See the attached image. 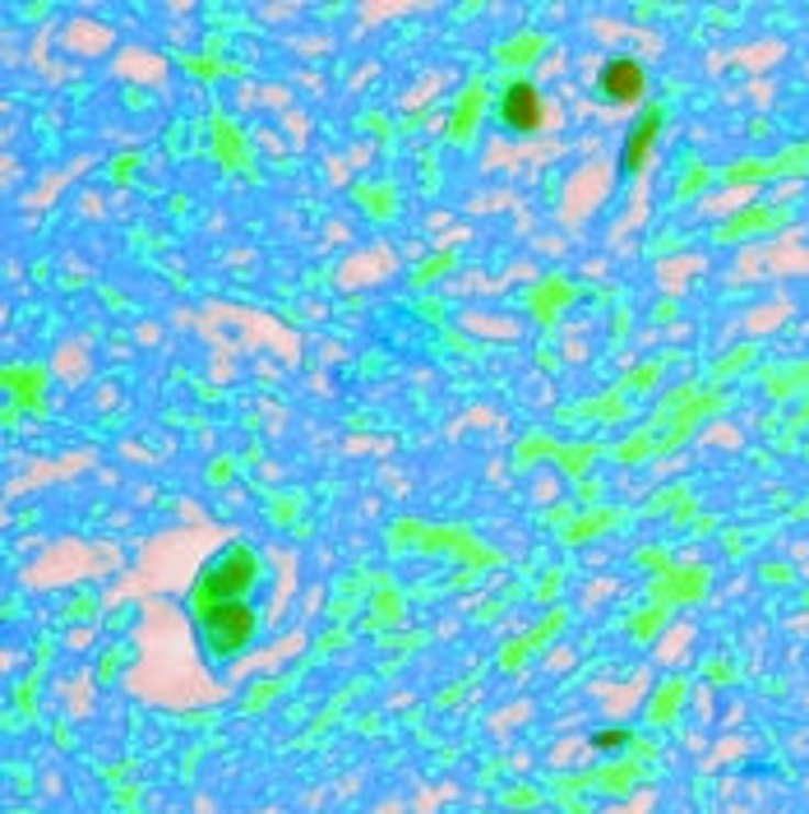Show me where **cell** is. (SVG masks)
I'll return each instance as SVG.
<instances>
[{
  "instance_id": "cell-1",
  "label": "cell",
  "mask_w": 809,
  "mask_h": 814,
  "mask_svg": "<svg viewBox=\"0 0 809 814\" xmlns=\"http://www.w3.org/2000/svg\"><path fill=\"white\" fill-rule=\"evenodd\" d=\"M251 583H255V556L236 547L204 570V579H199V602H204V610L222 606V602H241V593Z\"/></svg>"
},
{
  "instance_id": "cell-6",
  "label": "cell",
  "mask_w": 809,
  "mask_h": 814,
  "mask_svg": "<svg viewBox=\"0 0 809 814\" xmlns=\"http://www.w3.org/2000/svg\"><path fill=\"white\" fill-rule=\"evenodd\" d=\"M620 745H624V732H601V736H597V750H606V755L620 750Z\"/></svg>"
},
{
  "instance_id": "cell-2",
  "label": "cell",
  "mask_w": 809,
  "mask_h": 814,
  "mask_svg": "<svg viewBox=\"0 0 809 814\" xmlns=\"http://www.w3.org/2000/svg\"><path fill=\"white\" fill-rule=\"evenodd\" d=\"M255 635V610L245 602H222L204 610V639L218 658H232L236 648H245Z\"/></svg>"
},
{
  "instance_id": "cell-4",
  "label": "cell",
  "mask_w": 809,
  "mask_h": 814,
  "mask_svg": "<svg viewBox=\"0 0 809 814\" xmlns=\"http://www.w3.org/2000/svg\"><path fill=\"white\" fill-rule=\"evenodd\" d=\"M500 117L509 130H536L542 125V98H536V88L532 84H509L505 88V98H500Z\"/></svg>"
},
{
  "instance_id": "cell-3",
  "label": "cell",
  "mask_w": 809,
  "mask_h": 814,
  "mask_svg": "<svg viewBox=\"0 0 809 814\" xmlns=\"http://www.w3.org/2000/svg\"><path fill=\"white\" fill-rule=\"evenodd\" d=\"M601 98L606 102H616V107H629V102H639L647 94V75H643V65L634 56H611L601 65Z\"/></svg>"
},
{
  "instance_id": "cell-5",
  "label": "cell",
  "mask_w": 809,
  "mask_h": 814,
  "mask_svg": "<svg viewBox=\"0 0 809 814\" xmlns=\"http://www.w3.org/2000/svg\"><path fill=\"white\" fill-rule=\"evenodd\" d=\"M657 130H662L657 111H647V117L634 121V130H629V140H624V172H639L647 163V153L657 144Z\"/></svg>"
}]
</instances>
